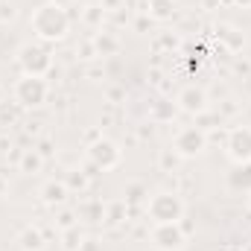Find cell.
I'll return each mask as SVG.
<instances>
[{
	"label": "cell",
	"mask_w": 251,
	"mask_h": 251,
	"mask_svg": "<svg viewBox=\"0 0 251 251\" xmlns=\"http://www.w3.org/2000/svg\"><path fill=\"white\" fill-rule=\"evenodd\" d=\"M29 29H32V35L41 44H59V41L67 38V32H70V12L64 9L62 3L47 0V3H41V6L32 9Z\"/></svg>",
	"instance_id": "1"
},
{
	"label": "cell",
	"mask_w": 251,
	"mask_h": 251,
	"mask_svg": "<svg viewBox=\"0 0 251 251\" xmlns=\"http://www.w3.org/2000/svg\"><path fill=\"white\" fill-rule=\"evenodd\" d=\"M184 210H187V204L176 190H155V193H149V199L143 204V213L152 225L184 222Z\"/></svg>",
	"instance_id": "2"
},
{
	"label": "cell",
	"mask_w": 251,
	"mask_h": 251,
	"mask_svg": "<svg viewBox=\"0 0 251 251\" xmlns=\"http://www.w3.org/2000/svg\"><path fill=\"white\" fill-rule=\"evenodd\" d=\"M47 97H50V85L44 82V76H24L21 73L12 82V102L18 108H26V111L41 108L47 102Z\"/></svg>",
	"instance_id": "3"
},
{
	"label": "cell",
	"mask_w": 251,
	"mask_h": 251,
	"mask_svg": "<svg viewBox=\"0 0 251 251\" xmlns=\"http://www.w3.org/2000/svg\"><path fill=\"white\" fill-rule=\"evenodd\" d=\"M15 64H18V70L24 76H47L53 70V53L41 41H26V44L18 47Z\"/></svg>",
	"instance_id": "4"
},
{
	"label": "cell",
	"mask_w": 251,
	"mask_h": 251,
	"mask_svg": "<svg viewBox=\"0 0 251 251\" xmlns=\"http://www.w3.org/2000/svg\"><path fill=\"white\" fill-rule=\"evenodd\" d=\"M85 158H88V164H91L97 173H111V170H117V167L123 164V149H120L117 140L100 134L97 140H91V143L85 146Z\"/></svg>",
	"instance_id": "5"
},
{
	"label": "cell",
	"mask_w": 251,
	"mask_h": 251,
	"mask_svg": "<svg viewBox=\"0 0 251 251\" xmlns=\"http://www.w3.org/2000/svg\"><path fill=\"white\" fill-rule=\"evenodd\" d=\"M170 149H173L181 161H193V158L204 155V149H207V131H204L201 126H181V128L173 134Z\"/></svg>",
	"instance_id": "6"
},
{
	"label": "cell",
	"mask_w": 251,
	"mask_h": 251,
	"mask_svg": "<svg viewBox=\"0 0 251 251\" xmlns=\"http://www.w3.org/2000/svg\"><path fill=\"white\" fill-rule=\"evenodd\" d=\"M149 246L155 251H184L187 249V228H184L181 222L152 225V231H149Z\"/></svg>",
	"instance_id": "7"
},
{
	"label": "cell",
	"mask_w": 251,
	"mask_h": 251,
	"mask_svg": "<svg viewBox=\"0 0 251 251\" xmlns=\"http://www.w3.org/2000/svg\"><path fill=\"white\" fill-rule=\"evenodd\" d=\"M225 155L231 164H251V126H231L228 128Z\"/></svg>",
	"instance_id": "8"
},
{
	"label": "cell",
	"mask_w": 251,
	"mask_h": 251,
	"mask_svg": "<svg viewBox=\"0 0 251 251\" xmlns=\"http://www.w3.org/2000/svg\"><path fill=\"white\" fill-rule=\"evenodd\" d=\"M176 105H178V111H184L190 117H201L210 108V97L201 85H184L176 97Z\"/></svg>",
	"instance_id": "9"
},
{
	"label": "cell",
	"mask_w": 251,
	"mask_h": 251,
	"mask_svg": "<svg viewBox=\"0 0 251 251\" xmlns=\"http://www.w3.org/2000/svg\"><path fill=\"white\" fill-rule=\"evenodd\" d=\"M213 32H216V38H219V44L228 50V53H243V47H246V32L237 26V24H228V21H219L216 26H213Z\"/></svg>",
	"instance_id": "10"
},
{
	"label": "cell",
	"mask_w": 251,
	"mask_h": 251,
	"mask_svg": "<svg viewBox=\"0 0 251 251\" xmlns=\"http://www.w3.org/2000/svg\"><path fill=\"white\" fill-rule=\"evenodd\" d=\"M38 196H41V201L47 204V207H64L67 204V196H70V190L64 184V178H50V181H44L41 190H38Z\"/></svg>",
	"instance_id": "11"
},
{
	"label": "cell",
	"mask_w": 251,
	"mask_h": 251,
	"mask_svg": "<svg viewBox=\"0 0 251 251\" xmlns=\"http://www.w3.org/2000/svg\"><path fill=\"white\" fill-rule=\"evenodd\" d=\"M146 18L158 21V24H167L178 15V3L176 0H146Z\"/></svg>",
	"instance_id": "12"
},
{
	"label": "cell",
	"mask_w": 251,
	"mask_h": 251,
	"mask_svg": "<svg viewBox=\"0 0 251 251\" xmlns=\"http://www.w3.org/2000/svg\"><path fill=\"white\" fill-rule=\"evenodd\" d=\"M15 243H18L21 251H44V243H47V240H44V231H41L38 225H26V228L18 231Z\"/></svg>",
	"instance_id": "13"
},
{
	"label": "cell",
	"mask_w": 251,
	"mask_h": 251,
	"mask_svg": "<svg viewBox=\"0 0 251 251\" xmlns=\"http://www.w3.org/2000/svg\"><path fill=\"white\" fill-rule=\"evenodd\" d=\"M76 216H79L82 222L97 225V222H102V219H105V204H102L100 199H85V201H79Z\"/></svg>",
	"instance_id": "14"
},
{
	"label": "cell",
	"mask_w": 251,
	"mask_h": 251,
	"mask_svg": "<svg viewBox=\"0 0 251 251\" xmlns=\"http://www.w3.org/2000/svg\"><path fill=\"white\" fill-rule=\"evenodd\" d=\"M178 114L176 100H155L149 105V120L152 123H173V117Z\"/></svg>",
	"instance_id": "15"
},
{
	"label": "cell",
	"mask_w": 251,
	"mask_h": 251,
	"mask_svg": "<svg viewBox=\"0 0 251 251\" xmlns=\"http://www.w3.org/2000/svg\"><path fill=\"white\" fill-rule=\"evenodd\" d=\"M44 155L38 152V149H24L21 152V158H18V170L24 173V176H38L41 170H44Z\"/></svg>",
	"instance_id": "16"
},
{
	"label": "cell",
	"mask_w": 251,
	"mask_h": 251,
	"mask_svg": "<svg viewBox=\"0 0 251 251\" xmlns=\"http://www.w3.org/2000/svg\"><path fill=\"white\" fill-rule=\"evenodd\" d=\"M94 47H97V56H114L120 50V38L114 32H97L94 35Z\"/></svg>",
	"instance_id": "17"
},
{
	"label": "cell",
	"mask_w": 251,
	"mask_h": 251,
	"mask_svg": "<svg viewBox=\"0 0 251 251\" xmlns=\"http://www.w3.org/2000/svg\"><path fill=\"white\" fill-rule=\"evenodd\" d=\"M146 199H149V190L143 187L140 181H131L123 193V201L126 207H137V204H146Z\"/></svg>",
	"instance_id": "18"
},
{
	"label": "cell",
	"mask_w": 251,
	"mask_h": 251,
	"mask_svg": "<svg viewBox=\"0 0 251 251\" xmlns=\"http://www.w3.org/2000/svg\"><path fill=\"white\" fill-rule=\"evenodd\" d=\"M126 201L120 199V201H114V204H105V219H102V225L105 228H117L120 222H126Z\"/></svg>",
	"instance_id": "19"
},
{
	"label": "cell",
	"mask_w": 251,
	"mask_h": 251,
	"mask_svg": "<svg viewBox=\"0 0 251 251\" xmlns=\"http://www.w3.org/2000/svg\"><path fill=\"white\" fill-rule=\"evenodd\" d=\"M228 184L234 190H251V164H237V170L228 176Z\"/></svg>",
	"instance_id": "20"
},
{
	"label": "cell",
	"mask_w": 251,
	"mask_h": 251,
	"mask_svg": "<svg viewBox=\"0 0 251 251\" xmlns=\"http://www.w3.org/2000/svg\"><path fill=\"white\" fill-rule=\"evenodd\" d=\"M82 21H85L88 26L100 29V26H102V21H105V9H102V3H100V6H97V3L85 6V9H82Z\"/></svg>",
	"instance_id": "21"
},
{
	"label": "cell",
	"mask_w": 251,
	"mask_h": 251,
	"mask_svg": "<svg viewBox=\"0 0 251 251\" xmlns=\"http://www.w3.org/2000/svg\"><path fill=\"white\" fill-rule=\"evenodd\" d=\"M82 240H85V234L79 231V225H73V228L62 231V246H64V251H79Z\"/></svg>",
	"instance_id": "22"
},
{
	"label": "cell",
	"mask_w": 251,
	"mask_h": 251,
	"mask_svg": "<svg viewBox=\"0 0 251 251\" xmlns=\"http://www.w3.org/2000/svg\"><path fill=\"white\" fill-rule=\"evenodd\" d=\"M64 184H67V190H88V173H82V170H67Z\"/></svg>",
	"instance_id": "23"
},
{
	"label": "cell",
	"mask_w": 251,
	"mask_h": 251,
	"mask_svg": "<svg viewBox=\"0 0 251 251\" xmlns=\"http://www.w3.org/2000/svg\"><path fill=\"white\" fill-rule=\"evenodd\" d=\"M158 164H161V170L173 173V170H176V167L181 164V158H178V155H176L173 149H164V152H161V158H158Z\"/></svg>",
	"instance_id": "24"
},
{
	"label": "cell",
	"mask_w": 251,
	"mask_h": 251,
	"mask_svg": "<svg viewBox=\"0 0 251 251\" xmlns=\"http://www.w3.org/2000/svg\"><path fill=\"white\" fill-rule=\"evenodd\" d=\"M76 56H79L82 62H91V59H97V47H94V38L82 41V44L76 47Z\"/></svg>",
	"instance_id": "25"
},
{
	"label": "cell",
	"mask_w": 251,
	"mask_h": 251,
	"mask_svg": "<svg viewBox=\"0 0 251 251\" xmlns=\"http://www.w3.org/2000/svg\"><path fill=\"white\" fill-rule=\"evenodd\" d=\"M76 219H79V216H76V210H62V213L56 216V225H59L62 231H67V228H73V225H76Z\"/></svg>",
	"instance_id": "26"
},
{
	"label": "cell",
	"mask_w": 251,
	"mask_h": 251,
	"mask_svg": "<svg viewBox=\"0 0 251 251\" xmlns=\"http://www.w3.org/2000/svg\"><path fill=\"white\" fill-rule=\"evenodd\" d=\"M79 251H102V246H100V240H97V237H85V240H82V246H79Z\"/></svg>",
	"instance_id": "27"
},
{
	"label": "cell",
	"mask_w": 251,
	"mask_h": 251,
	"mask_svg": "<svg viewBox=\"0 0 251 251\" xmlns=\"http://www.w3.org/2000/svg\"><path fill=\"white\" fill-rule=\"evenodd\" d=\"M158 44H161V47H170V50H176V47H178V35H170V32H164V35L158 38Z\"/></svg>",
	"instance_id": "28"
},
{
	"label": "cell",
	"mask_w": 251,
	"mask_h": 251,
	"mask_svg": "<svg viewBox=\"0 0 251 251\" xmlns=\"http://www.w3.org/2000/svg\"><path fill=\"white\" fill-rule=\"evenodd\" d=\"M38 152H41L44 158H50V155H53V143H50V140H41V143H38Z\"/></svg>",
	"instance_id": "29"
},
{
	"label": "cell",
	"mask_w": 251,
	"mask_h": 251,
	"mask_svg": "<svg viewBox=\"0 0 251 251\" xmlns=\"http://www.w3.org/2000/svg\"><path fill=\"white\" fill-rule=\"evenodd\" d=\"M234 6H240V9H251V0H231Z\"/></svg>",
	"instance_id": "30"
},
{
	"label": "cell",
	"mask_w": 251,
	"mask_h": 251,
	"mask_svg": "<svg viewBox=\"0 0 251 251\" xmlns=\"http://www.w3.org/2000/svg\"><path fill=\"white\" fill-rule=\"evenodd\" d=\"M108 97H111V100H120V97H123V91H117V88H111V91H108Z\"/></svg>",
	"instance_id": "31"
},
{
	"label": "cell",
	"mask_w": 251,
	"mask_h": 251,
	"mask_svg": "<svg viewBox=\"0 0 251 251\" xmlns=\"http://www.w3.org/2000/svg\"><path fill=\"white\" fill-rule=\"evenodd\" d=\"M0 196H6V178L0 176Z\"/></svg>",
	"instance_id": "32"
},
{
	"label": "cell",
	"mask_w": 251,
	"mask_h": 251,
	"mask_svg": "<svg viewBox=\"0 0 251 251\" xmlns=\"http://www.w3.org/2000/svg\"><path fill=\"white\" fill-rule=\"evenodd\" d=\"M246 210L251 213V190H249V196H246Z\"/></svg>",
	"instance_id": "33"
},
{
	"label": "cell",
	"mask_w": 251,
	"mask_h": 251,
	"mask_svg": "<svg viewBox=\"0 0 251 251\" xmlns=\"http://www.w3.org/2000/svg\"><path fill=\"white\" fill-rule=\"evenodd\" d=\"M249 114H251V105H249Z\"/></svg>",
	"instance_id": "34"
}]
</instances>
